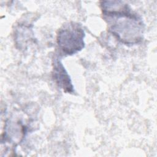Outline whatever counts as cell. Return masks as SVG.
I'll use <instances>...</instances> for the list:
<instances>
[{"instance_id": "3", "label": "cell", "mask_w": 157, "mask_h": 157, "mask_svg": "<svg viewBox=\"0 0 157 157\" xmlns=\"http://www.w3.org/2000/svg\"><path fill=\"white\" fill-rule=\"evenodd\" d=\"M53 75L58 85L63 89L65 92H73V86L70 77L64 69L62 63L58 60L56 61L54 64Z\"/></svg>"}, {"instance_id": "1", "label": "cell", "mask_w": 157, "mask_h": 157, "mask_svg": "<svg viewBox=\"0 0 157 157\" xmlns=\"http://www.w3.org/2000/svg\"><path fill=\"white\" fill-rule=\"evenodd\" d=\"M109 29L118 40L126 44L138 43L142 39L143 23L121 1H104L101 5Z\"/></svg>"}, {"instance_id": "2", "label": "cell", "mask_w": 157, "mask_h": 157, "mask_svg": "<svg viewBox=\"0 0 157 157\" xmlns=\"http://www.w3.org/2000/svg\"><path fill=\"white\" fill-rule=\"evenodd\" d=\"M85 33L78 24L71 23L64 26L58 34L57 42L60 49L67 55H72L84 47Z\"/></svg>"}]
</instances>
